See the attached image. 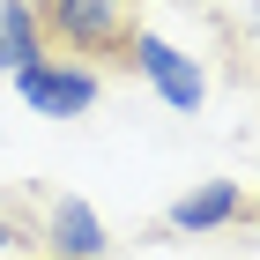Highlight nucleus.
I'll list each match as a JSON object with an SVG mask.
<instances>
[{"instance_id":"nucleus-1","label":"nucleus","mask_w":260,"mask_h":260,"mask_svg":"<svg viewBox=\"0 0 260 260\" xmlns=\"http://www.w3.org/2000/svg\"><path fill=\"white\" fill-rule=\"evenodd\" d=\"M141 8L149 0H38V22H45V45L82 67H134Z\"/></svg>"},{"instance_id":"nucleus-2","label":"nucleus","mask_w":260,"mask_h":260,"mask_svg":"<svg viewBox=\"0 0 260 260\" xmlns=\"http://www.w3.org/2000/svg\"><path fill=\"white\" fill-rule=\"evenodd\" d=\"M15 97L30 104V112H45V119H82V112H89V104L104 97V82H97V67L45 52V60L15 67Z\"/></svg>"},{"instance_id":"nucleus-3","label":"nucleus","mask_w":260,"mask_h":260,"mask_svg":"<svg viewBox=\"0 0 260 260\" xmlns=\"http://www.w3.org/2000/svg\"><path fill=\"white\" fill-rule=\"evenodd\" d=\"M231 223H260V201L238 179H201L193 193H179L164 208V231L171 238H208V231H231Z\"/></svg>"},{"instance_id":"nucleus-4","label":"nucleus","mask_w":260,"mask_h":260,"mask_svg":"<svg viewBox=\"0 0 260 260\" xmlns=\"http://www.w3.org/2000/svg\"><path fill=\"white\" fill-rule=\"evenodd\" d=\"M134 75L149 82V89H156V97L171 104V112H201V104H208V82H201V67L186 60L179 45L149 38V30L134 38Z\"/></svg>"},{"instance_id":"nucleus-5","label":"nucleus","mask_w":260,"mask_h":260,"mask_svg":"<svg viewBox=\"0 0 260 260\" xmlns=\"http://www.w3.org/2000/svg\"><path fill=\"white\" fill-rule=\"evenodd\" d=\"M45 245H52V260H104L112 231H104V216L82 193H60L52 208H45Z\"/></svg>"},{"instance_id":"nucleus-6","label":"nucleus","mask_w":260,"mask_h":260,"mask_svg":"<svg viewBox=\"0 0 260 260\" xmlns=\"http://www.w3.org/2000/svg\"><path fill=\"white\" fill-rule=\"evenodd\" d=\"M193 8L208 15V30L223 38L231 75H238V67H260V0H193Z\"/></svg>"},{"instance_id":"nucleus-7","label":"nucleus","mask_w":260,"mask_h":260,"mask_svg":"<svg viewBox=\"0 0 260 260\" xmlns=\"http://www.w3.org/2000/svg\"><path fill=\"white\" fill-rule=\"evenodd\" d=\"M52 45H45V22H38V0H0V67L15 75V67L45 60Z\"/></svg>"},{"instance_id":"nucleus-8","label":"nucleus","mask_w":260,"mask_h":260,"mask_svg":"<svg viewBox=\"0 0 260 260\" xmlns=\"http://www.w3.org/2000/svg\"><path fill=\"white\" fill-rule=\"evenodd\" d=\"M0 245H22V231H15V223H8V216H0Z\"/></svg>"}]
</instances>
